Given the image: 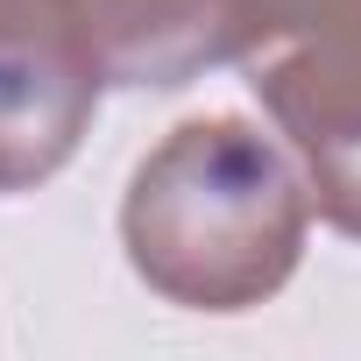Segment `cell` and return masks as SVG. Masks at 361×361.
Returning a JSON list of instances; mask_svg holds the SVG:
<instances>
[{"mask_svg":"<svg viewBox=\"0 0 361 361\" xmlns=\"http://www.w3.org/2000/svg\"><path fill=\"white\" fill-rule=\"evenodd\" d=\"M312 234V185L276 128L241 114L177 121L121 192L128 269L177 312L269 305Z\"/></svg>","mask_w":361,"mask_h":361,"instance_id":"6da1fadb","label":"cell"},{"mask_svg":"<svg viewBox=\"0 0 361 361\" xmlns=\"http://www.w3.org/2000/svg\"><path fill=\"white\" fill-rule=\"evenodd\" d=\"M227 64L298 156L312 213L361 241V0H220Z\"/></svg>","mask_w":361,"mask_h":361,"instance_id":"7a4b0ae2","label":"cell"},{"mask_svg":"<svg viewBox=\"0 0 361 361\" xmlns=\"http://www.w3.org/2000/svg\"><path fill=\"white\" fill-rule=\"evenodd\" d=\"M121 0H0V199L43 192L85 149Z\"/></svg>","mask_w":361,"mask_h":361,"instance_id":"3957f363","label":"cell"}]
</instances>
